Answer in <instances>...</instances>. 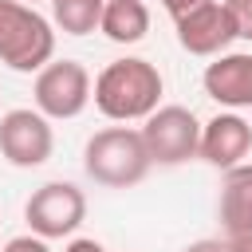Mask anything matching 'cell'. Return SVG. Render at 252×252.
<instances>
[{
  "mask_svg": "<svg viewBox=\"0 0 252 252\" xmlns=\"http://www.w3.org/2000/svg\"><path fill=\"white\" fill-rule=\"evenodd\" d=\"M161 71L150 63V59H138V55H126V59H114L98 71L94 79V106L98 114H106L110 122H146L158 102H161Z\"/></svg>",
  "mask_w": 252,
  "mask_h": 252,
  "instance_id": "1",
  "label": "cell"
},
{
  "mask_svg": "<svg viewBox=\"0 0 252 252\" xmlns=\"http://www.w3.org/2000/svg\"><path fill=\"white\" fill-rule=\"evenodd\" d=\"M150 150L142 142V130L130 126H106L94 130L83 146V169L102 189H130L150 173Z\"/></svg>",
  "mask_w": 252,
  "mask_h": 252,
  "instance_id": "2",
  "label": "cell"
},
{
  "mask_svg": "<svg viewBox=\"0 0 252 252\" xmlns=\"http://www.w3.org/2000/svg\"><path fill=\"white\" fill-rule=\"evenodd\" d=\"M55 24L20 0H0V63L20 75H39L55 59Z\"/></svg>",
  "mask_w": 252,
  "mask_h": 252,
  "instance_id": "3",
  "label": "cell"
},
{
  "mask_svg": "<svg viewBox=\"0 0 252 252\" xmlns=\"http://www.w3.org/2000/svg\"><path fill=\"white\" fill-rule=\"evenodd\" d=\"M32 98H35V110L43 118H79L87 110V102L94 98V83H91V71L79 63V59H51L35 83H32Z\"/></svg>",
  "mask_w": 252,
  "mask_h": 252,
  "instance_id": "4",
  "label": "cell"
},
{
  "mask_svg": "<svg viewBox=\"0 0 252 252\" xmlns=\"http://www.w3.org/2000/svg\"><path fill=\"white\" fill-rule=\"evenodd\" d=\"M201 118L189 110V106H158L146 126H142V142L150 150V161L154 165H181L189 158L201 154Z\"/></svg>",
  "mask_w": 252,
  "mask_h": 252,
  "instance_id": "5",
  "label": "cell"
},
{
  "mask_svg": "<svg viewBox=\"0 0 252 252\" xmlns=\"http://www.w3.org/2000/svg\"><path fill=\"white\" fill-rule=\"evenodd\" d=\"M24 220H28V228H32L35 236H43V240H63V236H71V232L87 220V197H83V189L71 185V181H47V185H39V189L28 197Z\"/></svg>",
  "mask_w": 252,
  "mask_h": 252,
  "instance_id": "6",
  "label": "cell"
},
{
  "mask_svg": "<svg viewBox=\"0 0 252 252\" xmlns=\"http://www.w3.org/2000/svg\"><path fill=\"white\" fill-rule=\"evenodd\" d=\"M55 150V134H51V118H43L32 106H16L0 118V154L8 165L16 169H35L51 158Z\"/></svg>",
  "mask_w": 252,
  "mask_h": 252,
  "instance_id": "7",
  "label": "cell"
},
{
  "mask_svg": "<svg viewBox=\"0 0 252 252\" xmlns=\"http://www.w3.org/2000/svg\"><path fill=\"white\" fill-rule=\"evenodd\" d=\"M177 28V43L189 51V55H201V59H217L228 51V43L236 39V28L228 20V8L224 0H205L197 8H189L185 16L173 20Z\"/></svg>",
  "mask_w": 252,
  "mask_h": 252,
  "instance_id": "8",
  "label": "cell"
},
{
  "mask_svg": "<svg viewBox=\"0 0 252 252\" xmlns=\"http://www.w3.org/2000/svg\"><path fill=\"white\" fill-rule=\"evenodd\" d=\"M252 154V126L236 114V110H224L217 118H209L201 126V154L213 169H236L244 165V158Z\"/></svg>",
  "mask_w": 252,
  "mask_h": 252,
  "instance_id": "9",
  "label": "cell"
},
{
  "mask_svg": "<svg viewBox=\"0 0 252 252\" xmlns=\"http://www.w3.org/2000/svg\"><path fill=\"white\" fill-rule=\"evenodd\" d=\"M205 94L228 110H240V106H252V55L248 51H224L217 55L205 75Z\"/></svg>",
  "mask_w": 252,
  "mask_h": 252,
  "instance_id": "10",
  "label": "cell"
},
{
  "mask_svg": "<svg viewBox=\"0 0 252 252\" xmlns=\"http://www.w3.org/2000/svg\"><path fill=\"white\" fill-rule=\"evenodd\" d=\"M220 224L228 232V240L248 236L252 232V165H236L224 173L220 181Z\"/></svg>",
  "mask_w": 252,
  "mask_h": 252,
  "instance_id": "11",
  "label": "cell"
},
{
  "mask_svg": "<svg viewBox=\"0 0 252 252\" xmlns=\"http://www.w3.org/2000/svg\"><path fill=\"white\" fill-rule=\"evenodd\" d=\"M98 32L110 43H138L150 32V8L146 0H106Z\"/></svg>",
  "mask_w": 252,
  "mask_h": 252,
  "instance_id": "12",
  "label": "cell"
},
{
  "mask_svg": "<svg viewBox=\"0 0 252 252\" xmlns=\"http://www.w3.org/2000/svg\"><path fill=\"white\" fill-rule=\"evenodd\" d=\"M106 0H51V24L63 35H91L102 24Z\"/></svg>",
  "mask_w": 252,
  "mask_h": 252,
  "instance_id": "13",
  "label": "cell"
},
{
  "mask_svg": "<svg viewBox=\"0 0 252 252\" xmlns=\"http://www.w3.org/2000/svg\"><path fill=\"white\" fill-rule=\"evenodd\" d=\"M224 8L236 28V39H252V0H224Z\"/></svg>",
  "mask_w": 252,
  "mask_h": 252,
  "instance_id": "14",
  "label": "cell"
},
{
  "mask_svg": "<svg viewBox=\"0 0 252 252\" xmlns=\"http://www.w3.org/2000/svg\"><path fill=\"white\" fill-rule=\"evenodd\" d=\"M0 252H51V248H47V240H43V236L28 232V236H12Z\"/></svg>",
  "mask_w": 252,
  "mask_h": 252,
  "instance_id": "15",
  "label": "cell"
},
{
  "mask_svg": "<svg viewBox=\"0 0 252 252\" xmlns=\"http://www.w3.org/2000/svg\"><path fill=\"white\" fill-rule=\"evenodd\" d=\"M185 252H232V240H193Z\"/></svg>",
  "mask_w": 252,
  "mask_h": 252,
  "instance_id": "16",
  "label": "cell"
},
{
  "mask_svg": "<svg viewBox=\"0 0 252 252\" xmlns=\"http://www.w3.org/2000/svg\"><path fill=\"white\" fill-rule=\"evenodd\" d=\"M197 4H205V0H161V8H165L173 20H177V16H185V12H189V8H197Z\"/></svg>",
  "mask_w": 252,
  "mask_h": 252,
  "instance_id": "17",
  "label": "cell"
},
{
  "mask_svg": "<svg viewBox=\"0 0 252 252\" xmlns=\"http://www.w3.org/2000/svg\"><path fill=\"white\" fill-rule=\"evenodd\" d=\"M63 252H106V248H102L98 240H91V236H75V240H71Z\"/></svg>",
  "mask_w": 252,
  "mask_h": 252,
  "instance_id": "18",
  "label": "cell"
},
{
  "mask_svg": "<svg viewBox=\"0 0 252 252\" xmlns=\"http://www.w3.org/2000/svg\"><path fill=\"white\" fill-rule=\"evenodd\" d=\"M232 252H252V232L248 236H236L232 240Z\"/></svg>",
  "mask_w": 252,
  "mask_h": 252,
  "instance_id": "19",
  "label": "cell"
},
{
  "mask_svg": "<svg viewBox=\"0 0 252 252\" xmlns=\"http://www.w3.org/2000/svg\"><path fill=\"white\" fill-rule=\"evenodd\" d=\"M20 4H28V8H35V4H43V0H20Z\"/></svg>",
  "mask_w": 252,
  "mask_h": 252,
  "instance_id": "20",
  "label": "cell"
}]
</instances>
